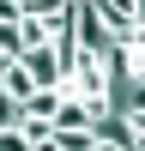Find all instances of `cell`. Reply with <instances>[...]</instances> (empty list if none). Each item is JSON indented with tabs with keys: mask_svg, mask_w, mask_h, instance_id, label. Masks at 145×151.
Returning a JSON list of instances; mask_svg holds the SVG:
<instances>
[{
	"mask_svg": "<svg viewBox=\"0 0 145 151\" xmlns=\"http://www.w3.org/2000/svg\"><path fill=\"white\" fill-rule=\"evenodd\" d=\"M85 6L103 18V30L115 36V42H139L145 36V6L139 0H85Z\"/></svg>",
	"mask_w": 145,
	"mask_h": 151,
	"instance_id": "1",
	"label": "cell"
},
{
	"mask_svg": "<svg viewBox=\"0 0 145 151\" xmlns=\"http://www.w3.org/2000/svg\"><path fill=\"white\" fill-rule=\"evenodd\" d=\"M18 60H24V73H30V85H36V91H55V85L67 79V73H60V60L48 55V42H42V48H24Z\"/></svg>",
	"mask_w": 145,
	"mask_h": 151,
	"instance_id": "2",
	"label": "cell"
},
{
	"mask_svg": "<svg viewBox=\"0 0 145 151\" xmlns=\"http://www.w3.org/2000/svg\"><path fill=\"white\" fill-rule=\"evenodd\" d=\"M55 127H91V109H85V97L60 91V109H55Z\"/></svg>",
	"mask_w": 145,
	"mask_h": 151,
	"instance_id": "3",
	"label": "cell"
},
{
	"mask_svg": "<svg viewBox=\"0 0 145 151\" xmlns=\"http://www.w3.org/2000/svg\"><path fill=\"white\" fill-rule=\"evenodd\" d=\"M18 109H24V115H36V121H55V109H60V85H55V91H30Z\"/></svg>",
	"mask_w": 145,
	"mask_h": 151,
	"instance_id": "4",
	"label": "cell"
},
{
	"mask_svg": "<svg viewBox=\"0 0 145 151\" xmlns=\"http://www.w3.org/2000/svg\"><path fill=\"white\" fill-rule=\"evenodd\" d=\"M0 91H12V97H18V103H24V97L36 91V85H30V73H24V60H12V67L0 73Z\"/></svg>",
	"mask_w": 145,
	"mask_h": 151,
	"instance_id": "5",
	"label": "cell"
},
{
	"mask_svg": "<svg viewBox=\"0 0 145 151\" xmlns=\"http://www.w3.org/2000/svg\"><path fill=\"white\" fill-rule=\"evenodd\" d=\"M67 6H79V0H18V12H36V18H55Z\"/></svg>",
	"mask_w": 145,
	"mask_h": 151,
	"instance_id": "6",
	"label": "cell"
},
{
	"mask_svg": "<svg viewBox=\"0 0 145 151\" xmlns=\"http://www.w3.org/2000/svg\"><path fill=\"white\" fill-rule=\"evenodd\" d=\"M0 127H18V97L0 91Z\"/></svg>",
	"mask_w": 145,
	"mask_h": 151,
	"instance_id": "7",
	"label": "cell"
},
{
	"mask_svg": "<svg viewBox=\"0 0 145 151\" xmlns=\"http://www.w3.org/2000/svg\"><path fill=\"white\" fill-rule=\"evenodd\" d=\"M0 24H18V0H0Z\"/></svg>",
	"mask_w": 145,
	"mask_h": 151,
	"instance_id": "8",
	"label": "cell"
},
{
	"mask_svg": "<svg viewBox=\"0 0 145 151\" xmlns=\"http://www.w3.org/2000/svg\"><path fill=\"white\" fill-rule=\"evenodd\" d=\"M12 60H18V48H0V73H6V67H12Z\"/></svg>",
	"mask_w": 145,
	"mask_h": 151,
	"instance_id": "9",
	"label": "cell"
}]
</instances>
